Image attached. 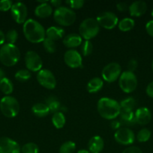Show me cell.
Wrapping results in <instances>:
<instances>
[{
    "label": "cell",
    "instance_id": "1",
    "mask_svg": "<svg viewBox=\"0 0 153 153\" xmlns=\"http://www.w3.org/2000/svg\"><path fill=\"white\" fill-rule=\"evenodd\" d=\"M22 31L26 40L30 43H41L46 38L45 28L41 24L34 19H27L23 23Z\"/></svg>",
    "mask_w": 153,
    "mask_h": 153
},
{
    "label": "cell",
    "instance_id": "2",
    "mask_svg": "<svg viewBox=\"0 0 153 153\" xmlns=\"http://www.w3.org/2000/svg\"><path fill=\"white\" fill-rule=\"evenodd\" d=\"M97 108L101 117L110 120L118 117L121 112L119 103L116 100L108 97H103L98 100Z\"/></svg>",
    "mask_w": 153,
    "mask_h": 153
},
{
    "label": "cell",
    "instance_id": "3",
    "mask_svg": "<svg viewBox=\"0 0 153 153\" xmlns=\"http://www.w3.org/2000/svg\"><path fill=\"white\" fill-rule=\"evenodd\" d=\"M20 52L15 44L5 43L0 49V61L6 67H13L19 61Z\"/></svg>",
    "mask_w": 153,
    "mask_h": 153
},
{
    "label": "cell",
    "instance_id": "4",
    "mask_svg": "<svg viewBox=\"0 0 153 153\" xmlns=\"http://www.w3.org/2000/svg\"><path fill=\"white\" fill-rule=\"evenodd\" d=\"M54 20L62 26H70L76 21V13L70 7L61 6L55 10L53 13Z\"/></svg>",
    "mask_w": 153,
    "mask_h": 153
},
{
    "label": "cell",
    "instance_id": "5",
    "mask_svg": "<svg viewBox=\"0 0 153 153\" xmlns=\"http://www.w3.org/2000/svg\"><path fill=\"white\" fill-rule=\"evenodd\" d=\"M100 25L94 18H86L80 23L79 27L80 35L86 40H90L98 35Z\"/></svg>",
    "mask_w": 153,
    "mask_h": 153
},
{
    "label": "cell",
    "instance_id": "6",
    "mask_svg": "<svg viewBox=\"0 0 153 153\" xmlns=\"http://www.w3.org/2000/svg\"><path fill=\"white\" fill-rule=\"evenodd\" d=\"M0 111L6 117H15L20 111V104L17 100L11 96H5L2 98L0 100Z\"/></svg>",
    "mask_w": 153,
    "mask_h": 153
},
{
    "label": "cell",
    "instance_id": "7",
    "mask_svg": "<svg viewBox=\"0 0 153 153\" xmlns=\"http://www.w3.org/2000/svg\"><path fill=\"white\" fill-rule=\"evenodd\" d=\"M118 85L122 91L126 94H130L137 87V79L133 72L128 70L122 72L118 79Z\"/></svg>",
    "mask_w": 153,
    "mask_h": 153
},
{
    "label": "cell",
    "instance_id": "8",
    "mask_svg": "<svg viewBox=\"0 0 153 153\" xmlns=\"http://www.w3.org/2000/svg\"><path fill=\"white\" fill-rule=\"evenodd\" d=\"M122 74L121 66L116 62H112L106 64L102 70L101 76L103 80L108 83H112L119 79Z\"/></svg>",
    "mask_w": 153,
    "mask_h": 153
},
{
    "label": "cell",
    "instance_id": "9",
    "mask_svg": "<svg viewBox=\"0 0 153 153\" xmlns=\"http://www.w3.org/2000/svg\"><path fill=\"white\" fill-rule=\"evenodd\" d=\"M37 81L39 85L49 90H52L56 86V79L52 72L46 69L38 72Z\"/></svg>",
    "mask_w": 153,
    "mask_h": 153
},
{
    "label": "cell",
    "instance_id": "10",
    "mask_svg": "<svg viewBox=\"0 0 153 153\" xmlns=\"http://www.w3.org/2000/svg\"><path fill=\"white\" fill-rule=\"evenodd\" d=\"M98 23L100 26L106 29H112L118 23V18L114 13L110 11L103 12L96 18Z\"/></svg>",
    "mask_w": 153,
    "mask_h": 153
},
{
    "label": "cell",
    "instance_id": "11",
    "mask_svg": "<svg viewBox=\"0 0 153 153\" xmlns=\"http://www.w3.org/2000/svg\"><path fill=\"white\" fill-rule=\"evenodd\" d=\"M114 138L118 143L124 146L131 145L135 140V134L131 129L127 127H122L116 130L114 134Z\"/></svg>",
    "mask_w": 153,
    "mask_h": 153
},
{
    "label": "cell",
    "instance_id": "12",
    "mask_svg": "<svg viewBox=\"0 0 153 153\" xmlns=\"http://www.w3.org/2000/svg\"><path fill=\"white\" fill-rule=\"evenodd\" d=\"M25 64L29 71L39 72L41 70L43 62L38 54L34 51H28L25 55Z\"/></svg>",
    "mask_w": 153,
    "mask_h": 153
},
{
    "label": "cell",
    "instance_id": "13",
    "mask_svg": "<svg viewBox=\"0 0 153 153\" xmlns=\"http://www.w3.org/2000/svg\"><path fill=\"white\" fill-rule=\"evenodd\" d=\"M10 13L16 23L22 24L27 20L28 9L24 3L18 1L13 4L10 9Z\"/></svg>",
    "mask_w": 153,
    "mask_h": 153
},
{
    "label": "cell",
    "instance_id": "14",
    "mask_svg": "<svg viewBox=\"0 0 153 153\" xmlns=\"http://www.w3.org/2000/svg\"><path fill=\"white\" fill-rule=\"evenodd\" d=\"M64 61L68 67L73 69L82 67V56L75 49H69L64 53Z\"/></svg>",
    "mask_w": 153,
    "mask_h": 153
},
{
    "label": "cell",
    "instance_id": "15",
    "mask_svg": "<svg viewBox=\"0 0 153 153\" xmlns=\"http://www.w3.org/2000/svg\"><path fill=\"white\" fill-rule=\"evenodd\" d=\"M19 143L8 137H0V153H20Z\"/></svg>",
    "mask_w": 153,
    "mask_h": 153
},
{
    "label": "cell",
    "instance_id": "16",
    "mask_svg": "<svg viewBox=\"0 0 153 153\" xmlns=\"http://www.w3.org/2000/svg\"><path fill=\"white\" fill-rule=\"evenodd\" d=\"M136 123L140 126H145L150 122L152 119V114L149 109L146 107H140L134 112Z\"/></svg>",
    "mask_w": 153,
    "mask_h": 153
},
{
    "label": "cell",
    "instance_id": "17",
    "mask_svg": "<svg viewBox=\"0 0 153 153\" xmlns=\"http://www.w3.org/2000/svg\"><path fill=\"white\" fill-rule=\"evenodd\" d=\"M128 10L130 16L135 17L141 16L146 12L147 4L143 1H135L129 5Z\"/></svg>",
    "mask_w": 153,
    "mask_h": 153
},
{
    "label": "cell",
    "instance_id": "18",
    "mask_svg": "<svg viewBox=\"0 0 153 153\" xmlns=\"http://www.w3.org/2000/svg\"><path fill=\"white\" fill-rule=\"evenodd\" d=\"M40 3L34 9V14L36 16L40 18L49 17L52 13V7L50 4L46 1H38Z\"/></svg>",
    "mask_w": 153,
    "mask_h": 153
},
{
    "label": "cell",
    "instance_id": "19",
    "mask_svg": "<svg viewBox=\"0 0 153 153\" xmlns=\"http://www.w3.org/2000/svg\"><path fill=\"white\" fill-rule=\"evenodd\" d=\"M104 142L100 136H93L88 143V151L90 153H100L104 149Z\"/></svg>",
    "mask_w": 153,
    "mask_h": 153
},
{
    "label": "cell",
    "instance_id": "20",
    "mask_svg": "<svg viewBox=\"0 0 153 153\" xmlns=\"http://www.w3.org/2000/svg\"><path fill=\"white\" fill-rule=\"evenodd\" d=\"M82 38L80 34L72 33V34H68L67 36L64 37V39H63V44L66 47L70 48V49H72V48H76L82 44Z\"/></svg>",
    "mask_w": 153,
    "mask_h": 153
},
{
    "label": "cell",
    "instance_id": "21",
    "mask_svg": "<svg viewBox=\"0 0 153 153\" xmlns=\"http://www.w3.org/2000/svg\"><path fill=\"white\" fill-rule=\"evenodd\" d=\"M64 34V30L58 26H51L46 30V37L53 41L63 38Z\"/></svg>",
    "mask_w": 153,
    "mask_h": 153
},
{
    "label": "cell",
    "instance_id": "22",
    "mask_svg": "<svg viewBox=\"0 0 153 153\" xmlns=\"http://www.w3.org/2000/svg\"><path fill=\"white\" fill-rule=\"evenodd\" d=\"M119 117L120 123L122 124H124L127 126H131L136 123L134 113L131 111H126L121 109Z\"/></svg>",
    "mask_w": 153,
    "mask_h": 153
},
{
    "label": "cell",
    "instance_id": "23",
    "mask_svg": "<svg viewBox=\"0 0 153 153\" xmlns=\"http://www.w3.org/2000/svg\"><path fill=\"white\" fill-rule=\"evenodd\" d=\"M104 86V81L99 77L92 78L89 82L87 83L86 89L87 91L90 94H95L100 91Z\"/></svg>",
    "mask_w": 153,
    "mask_h": 153
},
{
    "label": "cell",
    "instance_id": "24",
    "mask_svg": "<svg viewBox=\"0 0 153 153\" xmlns=\"http://www.w3.org/2000/svg\"><path fill=\"white\" fill-rule=\"evenodd\" d=\"M32 112L34 116L41 118L47 116L50 112V111L49 108L45 103L38 102L34 104L32 107Z\"/></svg>",
    "mask_w": 153,
    "mask_h": 153
},
{
    "label": "cell",
    "instance_id": "25",
    "mask_svg": "<svg viewBox=\"0 0 153 153\" xmlns=\"http://www.w3.org/2000/svg\"><path fill=\"white\" fill-rule=\"evenodd\" d=\"M52 125L55 126V128H58V129L62 128L64 126L66 123L65 116L61 111L56 112L52 117Z\"/></svg>",
    "mask_w": 153,
    "mask_h": 153
},
{
    "label": "cell",
    "instance_id": "26",
    "mask_svg": "<svg viewBox=\"0 0 153 153\" xmlns=\"http://www.w3.org/2000/svg\"><path fill=\"white\" fill-rule=\"evenodd\" d=\"M135 22L133 19L129 17H125L121 19L118 23V29L123 32L129 31L134 27Z\"/></svg>",
    "mask_w": 153,
    "mask_h": 153
},
{
    "label": "cell",
    "instance_id": "27",
    "mask_svg": "<svg viewBox=\"0 0 153 153\" xmlns=\"http://www.w3.org/2000/svg\"><path fill=\"white\" fill-rule=\"evenodd\" d=\"M45 104L48 106L50 112H53L54 114L56 112L60 111L62 105L56 97H52V96L47 97L46 99V103Z\"/></svg>",
    "mask_w": 153,
    "mask_h": 153
},
{
    "label": "cell",
    "instance_id": "28",
    "mask_svg": "<svg viewBox=\"0 0 153 153\" xmlns=\"http://www.w3.org/2000/svg\"><path fill=\"white\" fill-rule=\"evenodd\" d=\"M0 90L5 95H10L14 91V85L11 81L6 77L3 79L0 82Z\"/></svg>",
    "mask_w": 153,
    "mask_h": 153
},
{
    "label": "cell",
    "instance_id": "29",
    "mask_svg": "<svg viewBox=\"0 0 153 153\" xmlns=\"http://www.w3.org/2000/svg\"><path fill=\"white\" fill-rule=\"evenodd\" d=\"M121 109L126 111H133L134 109L135 108L136 105V100L132 97H128L124 100H122L119 103Z\"/></svg>",
    "mask_w": 153,
    "mask_h": 153
},
{
    "label": "cell",
    "instance_id": "30",
    "mask_svg": "<svg viewBox=\"0 0 153 153\" xmlns=\"http://www.w3.org/2000/svg\"><path fill=\"white\" fill-rule=\"evenodd\" d=\"M31 73L28 70H20L14 75L15 79L20 82H27L31 79Z\"/></svg>",
    "mask_w": 153,
    "mask_h": 153
},
{
    "label": "cell",
    "instance_id": "31",
    "mask_svg": "<svg viewBox=\"0 0 153 153\" xmlns=\"http://www.w3.org/2000/svg\"><path fill=\"white\" fill-rule=\"evenodd\" d=\"M76 149V143L71 140H68L62 144L59 148V153H74Z\"/></svg>",
    "mask_w": 153,
    "mask_h": 153
},
{
    "label": "cell",
    "instance_id": "32",
    "mask_svg": "<svg viewBox=\"0 0 153 153\" xmlns=\"http://www.w3.org/2000/svg\"><path fill=\"white\" fill-rule=\"evenodd\" d=\"M151 137V131L148 128H142L138 131L136 134V140L140 143H145L147 142Z\"/></svg>",
    "mask_w": 153,
    "mask_h": 153
},
{
    "label": "cell",
    "instance_id": "33",
    "mask_svg": "<svg viewBox=\"0 0 153 153\" xmlns=\"http://www.w3.org/2000/svg\"><path fill=\"white\" fill-rule=\"evenodd\" d=\"M21 152L22 153H38L39 147L36 143L30 142V143H25L22 146Z\"/></svg>",
    "mask_w": 153,
    "mask_h": 153
},
{
    "label": "cell",
    "instance_id": "34",
    "mask_svg": "<svg viewBox=\"0 0 153 153\" xmlns=\"http://www.w3.org/2000/svg\"><path fill=\"white\" fill-rule=\"evenodd\" d=\"M42 43L45 51L48 53H54L56 51V44L53 40L46 37Z\"/></svg>",
    "mask_w": 153,
    "mask_h": 153
},
{
    "label": "cell",
    "instance_id": "35",
    "mask_svg": "<svg viewBox=\"0 0 153 153\" xmlns=\"http://www.w3.org/2000/svg\"><path fill=\"white\" fill-rule=\"evenodd\" d=\"M93 52V44L90 40H85L81 44V52L83 56H88Z\"/></svg>",
    "mask_w": 153,
    "mask_h": 153
},
{
    "label": "cell",
    "instance_id": "36",
    "mask_svg": "<svg viewBox=\"0 0 153 153\" xmlns=\"http://www.w3.org/2000/svg\"><path fill=\"white\" fill-rule=\"evenodd\" d=\"M18 39V33L15 29L9 30L5 34V40H7L8 43L14 44Z\"/></svg>",
    "mask_w": 153,
    "mask_h": 153
},
{
    "label": "cell",
    "instance_id": "37",
    "mask_svg": "<svg viewBox=\"0 0 153 153\" xmlns=\"http://www.w3.org/2000/svg\"><path fill=\"white\" fill-rule=\"evenodd\" d=\"M70 9H80L83 6L84 1L82 0H68L66 1Z\"/></svg>",
    "mask_w": 153,
    "mask_h": 153
},
{
    "label": "cell",
    "instance_id": "38",
    "mask_svg": "<svg viewBox=\"0 0 153 153\" xmlns=\"http://www.w3.org/2000/svg\"><path fill=\"white\" fill-rule=\"evenodd\" d=\"M13 2L10 0H1L0 1V11H8L10 10Z\"/></svg>",
    "mask_w": 153,
    "mask_h": 153
},
{
    "label": "cell",
    "instance_id": "39",
    "mask_svg": "<svg viewBox=\"0 0 153 153\" xmlns=\"http://www.w3.org/2000/svg\"><path fill=\"white\" fill-rule=\"evenodd\" d=\"M138 63L136 61V60L135 59H130V61L128 63V70L130 72H134L136 70V69L137 68Z\"/></svg>",
    "mask_w": 153,
    "mask_h": 153
},
{
    "label": "cell",
    "instance_id": "40",
    "mask_svg": "<svg viewBox=\"0 0 153 153\" xmlns=\"http://www.w3.org/2000/svg\"><path fill=\"white\" fill-rule=\"evenodd\" d=\"M122 153H142V152L139 147H137V146H132L126 148V149L123 151Z\"/></svg>",
    "mask_w": 153,
    "mask_h": 153
},
{
    "label": "cell",
    "instance_id": "41",
    "mask_svg": "<svg viewBox=\"0 0 153 153\" xmlns=\"http://www.w3.org/2000/svg\"><path fill=\"white\" fill-rule=\"evenodd\" d=\"M146 31L147 34L149 36L153 37V19L152 20L148 21L146 25Z\"/></svg>",
    "mask_w": 153,
    "mask_h": 153
},
{
    "label": "cell",
    "instance_id": "42",
    "mask_svg": "<svg viewBox=\"0 0 153 153\" xmlns=\"http://www.w3.org/2000/svg\"><path fill=\"white\" fill-rule=\"evenodd\" d=\"M128 7L129 6L125 2H119L116 4V9L120 12H123L128 10Z\"/></svg>",
    "mask_w": 153,
    "mask_h": 153
},
{
    "label": "cell",
    "instance_id": "43",
    "mask_svg": "<svg viewBox=\"0 0 153 153\" xmlns=\"http://www.w3.org/2000/svg\"><path fill=\"white\" fill-rule=\"evenodd\" d=\"M146 94L151 98H153V82H150L146 87Z\"/></svg>",
    "mask_w": 153,
    "mask_h": 153
},
{
    "label": "cell",
    "instance_id": "44",
    "mask_svg": "<svg viewBox=\"0 0 153 153\" xmlns=\"http://www.w3.org/2000/svg\"><path fill=\"white\" fill-rule=\"evenodd\" d=\"M121 125L122 123H120V121L118 120H112V123H111V127H112V128L116 130L119 129L120 127H121Z\"/></svg>",
    "mask_w": 153,
    "mask_h": 153
},
{
    "label": "cell",
    "instance_id": "45",
    "mask_svg": "<svg viewBox=\"0 0 153 153\" xmlns=\"http://www.w3.org/2000/svg\"><path fill=\"white\" fill-rule=\"evenodd\" d=\"M50 3L51 6H53V7L58 8V7H61V4L62 3V1H60V0H51L50 1Z\"/></svg>",
    "mask_w": 153,
    "mask_h": 153
},
{
    "label": "cell",
    "instance_id": "46",
    "mask_svg": "<svg viewBox=\"0 0 153 153\" xmlns=\"http://www.w3.org/2000/svg\"><path fill=\"white\" fill-rule=\"evenodd\" d=\"M4 41H5V34L0 29V45H4Z\"/></svg>",
    "mask_w": 153,
    "mask_h": 153
},
{
    "label": "cell",
    "instance_id": "47",
    "mask_svg": "<svg viewBox=\"0 0 153 153\" xmlns=\"http://www.w3.org/2000/svg\"><path fill=\"white\" fill-rule=\"evenodd\" d=\"M5 78V73H4V70H2V68H0V82L3 79Z\"/></svg>",
    "mask_w": 153,
    "mask_h": 153
},
{
    "label": "cell",
    "instance_id": "48",
    "mask_svg": "<svg viewBox=\"0 0 153 153\" xmlns=\"http://www.w3.org/2000/svg\"><path fill=\"white\" fill-rule=\"evenodd\" d=\"M77 153H90V152L89 151L86 150V149H80V150L77 152Z\"/></svg>",
    "mask_w": 153,
    "mask_h": 153
},
{
    "label": "cell",
    "instance_id": "49",
    "mask_svg": "<svg viewBox=\"0 0 153 153\" xmlns=\"http://www.w3.org/2000/svg\"><path fill=\"white\" fill-rule=\"evenodd\" d=\"M151 14H152V17H153V7H152V12H151Z\"/></svg>",
    "mask_w": 153,
    "mask_h": 153
},
{
    "label": "cell",
    "instance_id": "50",
    "mask_svg": "<svg viewBox=\"0 0 153 153\" xmlns=\"http://www.w3.org/2000/svg\"><path fill=\"white\" fill-rule=\"evenodd\" d=\"M152 71H153V61L152 62Z\"/></svg>",
    "mask_w": 153,
    "mask_h": 153
}]
</instances>
